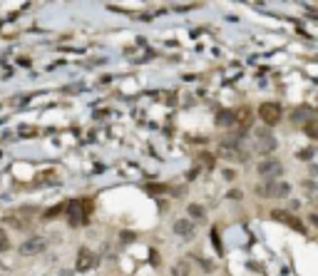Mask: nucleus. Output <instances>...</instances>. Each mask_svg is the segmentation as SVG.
I'll return each instance as SVG.
<instances>
[{
    "label": "nucleus",
    "mask_w": 318,
    "mask_h": 276,
    "mask_svg": "<svg viewBox=\"0 0 318 276\" xmlns=\"http://www.w3.org/2000/svg\"><path fill=\"white\" fill-rule=\"evenodd\" d=\"M95 254L90 251V249H80V254H77V271H90L92 266H95Z\"/></svg>",
    "instance_id": "423d86ee"
},
{
    "label": "nucleus",
    "mask_w": 318,
    "mask_h": 276,
    "mask_svg": "<svg viewBox=\"0 0 318 276\" xmlns=\"http://www.w3.org/2000/svg\"><path fill=\"white\" fill-rule=\"evenodd\" d=\"M313 152H316V149H301V152H298V157H301V159H311V157H313Z\"/></svg>",
    "instance_id": "ddd939ff"
},
{
    "label": "nucleus",
    "mask_w": 318,
    "mask_h": 276,
    "mask_svg": "<svg viewBox=\"0 0 318 276\" xmlns=\"http://www.w3.org/2000/svg\"><path fill=\"white\" fill-rule=\"evenodd\" d=\"M273 149H276L273 135H268V132H258V135H256V152H258V154H268V152H273Z\"/></svg>",
    "instance_id": "39448f33"
},
{
    "label": "nucleus",
    "mask_w": 318,
    "mask_h": 276,
    "mask_svg": "<svg viewBox=\"0 0 318 276\" xmlns=\"http://www.w3.org/2000/svg\"><path fill=\"white\" fill-rule=\"evenodd\" d=\"M306 135L318 139V120H308V122H306Z\"/></svg>",
    "instance_id": "9b49d317"
},
{
    "label": "nucleus",
    "mask_w": 318,
    "mask_h": 276,
    "mask_svg": "<svg viewBox=\"0 0 318 276\" xmlns=\"http://www.w3.org/2000/svg\"><path fill=\"white\" fill-rule=\"evenodd\" d=\"M258 117L266 122V125H278L281 122V107L276 102H263L258 107Z\"/></svg>",
    "instance_id": "7ed1b4c3"
},
{
    "label": "nucleus",
    "mask_w": 318,
    "mask_h": 276,
    "mask_svg": "<svg viewBox=\"0 0 318 276\" xmlns=\"http://www.w3.org/2000/svg\"><path fill=\"white\" fill-rule=\"evenodd\" d=\"M236 120H239V115H236V112H229V110H226V112H219V115H216V122H219L221 127H231V125H234Z\"/></svg>",
    "instance_id": "6e6552de"
},
{
    "label": "nucleus",
    "mask_w": 318,
    "mask_h": 276,
    "mask_svg": "<svg viewBox=\"0 0 318 276\" xmlns=\"http://www.w3.org/2000/svg\"><path fill=\"white\" fill-rule=\"evenodd\" d=\"M10 249V239H8V234L0 229V251H8Z\"/></svg>",
    "instance_id": "f8f14e48"
},
{
    "label": "nucleus",
    "mask_w": 318,
    "mask_h": 276,
    "mask_svg": "<svg viewBox=\"0 0 318 276\" xmlns=\"http://www.w3.org/2000/svg\"><path fill=\"white\" fill-rule=\"evenodd\" d=\"M187 211H189V216L194 221H204V216H206V214H204V207H199V204H189Z\"/></svg>",
    "instance_id": "9d476101"
},
{
    "label": "nucleus",
    "mask_w": 318,
    "mask_h": 276,
    "mask_svg": "<svg viewBox=\"0 0 318 276\" xmlns=\"http://www.w3.org/2000/svg\"><path fill=\"white\" fill-rule=\"evenodd\" d=\"M256 192H258L261 197H268V199H283V197H288V192H291V184L273 179V182H268V184L258 187Z\"/></svg>",
    "instance_id": "f257e3e1"
},
{
    "label": "nucleus",
    "mask_w": 318,
    "mask_h": 276,
    "mask_svg": "<svg viewBox=\"0 0 318 276\" xmlns=\"http://www.w3.org/2000/svg\"><path fill=\"white\" fill-rule=\"evenodd\" d=\"M172 229H174V234L182 236V239H191V236H194V224H191L189 219H177Z\"/></svg>",
    "instance_id": "0eeeda50"
},
{
    "label": "nucleus",
    "mask_w": 318,
    "mask_h": 276,
    "mask_svg": "<svg viewBox=\"0 0 318 276\" xmlns=\"http://www.w3.org/2000/svg\"><path fill=\"white\" fill-rule=\"evenodd\" d=\"M189 261H184V259H182V261H174V264H172V276H189Z\"/></svg>",
    "instance_id": "1a4fd4ad"
},
{
    "label": "nucleus",
    "mask_w": 318,
    "mask_h": 276,
    "mask_svg": "<svg viewBox=\"0 0 318 276\" xmlns=\"http://www.w3.org/2000/svg\"><path fill=\"white\" fill-rule=\"evenodd\" d=\"M281 172H283V164H281L278 159H263V162L258 164V174H261L263 179H268V182L278 179Z\"/></svg>",
    "instance_id": "f03ea898"
},
{
    "label": "nucleus",
    "mask_w": 318,
    "mask_h": 276,
    "mask_svg": "<svg viewBox=\"0 0 318 276\" xmlns=\"http://www.w3.org/2000/svg\"><path fill=\"white\" fill-rule=\"evenodd\" d=\"M43 249H45V239H40V236H33V239H28V241L20 244V254L23 256H35Z\"/></svg>",
    "instance_id": "20e7f679"
}]
</instances>
